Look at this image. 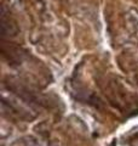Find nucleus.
<instances>
[{"label":"nucleus","instance_id":"nucleus-1","mask_svg":"<svg viewBox=\"0 0 138 146\" xmlns=\"http://www.w3.org/2000/svg\"><path fill=\"white\" fill-rule=\"evenodd\" d=\"M0 28H1V35L5 36H15L18 34L20 28L16 23V21L10 16V12L7 11L5 5L1 7V20H0Z\"/></svg>","mask_w":138,"mask_h":146}]
</instances>
